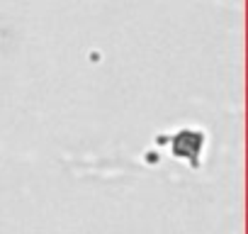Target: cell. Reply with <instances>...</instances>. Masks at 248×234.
Masks as SVG:
<instances>
[{"instance_id":"obj_1","label":"cell","mask_w":248,"mask_h":234,"mask_svg":"<svg viewBox=\"0 0 248 234\" xmlns=\"http://www.w3.org/2000/svg\"><path fill=\"white\" fill-rule=\"evenodd\" d=\"M204 147V134L197 130H180L173 137V154L178 159L192 161V166H197V156L202 154Z\"/></svg>"}]
</instances>
